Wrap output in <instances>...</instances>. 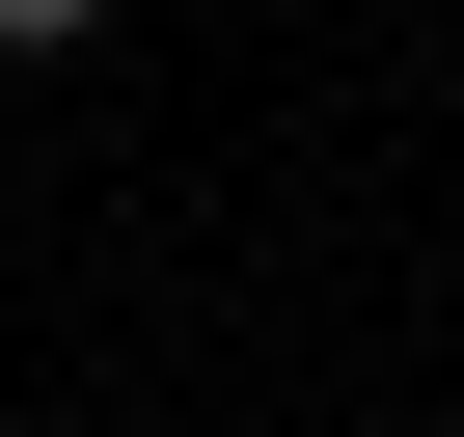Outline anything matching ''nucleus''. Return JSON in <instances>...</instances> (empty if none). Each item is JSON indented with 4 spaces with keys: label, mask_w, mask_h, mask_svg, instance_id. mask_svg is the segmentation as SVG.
<instances>
[{
    "label": "nucleus",
    "mask_w": 464,
    "mask_h": 437,
    "mask_svg": "<svg viewBox=\"0 0 464 437\" xmlns=\"http://www.w3.org/2000/svg\"><path fill=\"white\" fill-rule=\"evenodd\" d=\"M82 28H110V0H0V55H82Z\"/></svg>",
    "instance_id": "f257e3e1"
}]
</instances>
